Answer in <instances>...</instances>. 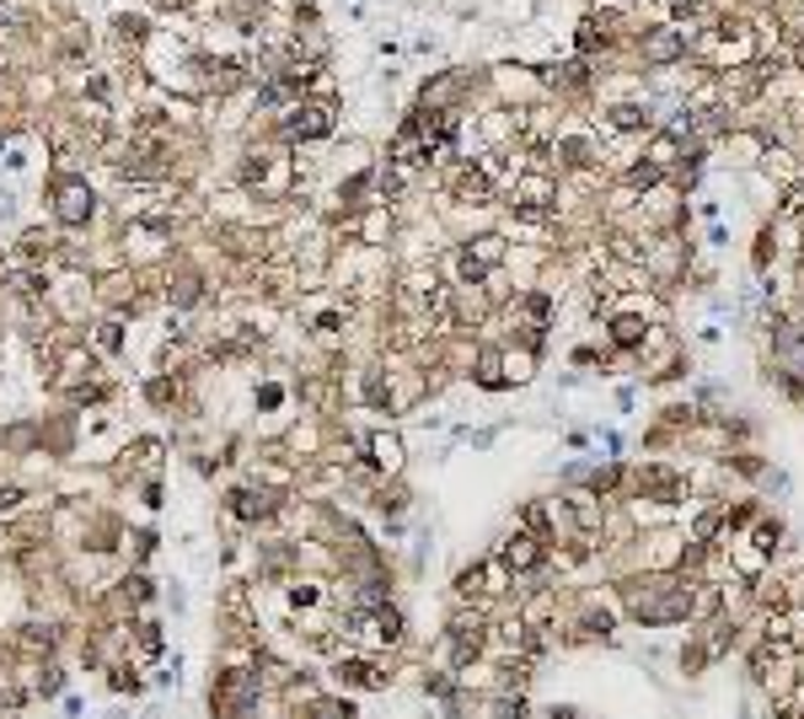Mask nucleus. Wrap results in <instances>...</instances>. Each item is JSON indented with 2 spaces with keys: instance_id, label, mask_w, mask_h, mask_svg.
Returning <instances> with one entry per match:
<instances>
[{
  "instance_id": "obj_15",
  "label": "nucleus",
  "mask_w": 804,
  "mask_h": 719,
  "mask_svg": "<svg viewBox=\"0 0 804 719\" xmlns=\"http://www.w3.org/2000/svg\"><path fill=\"white\" fill-rule=\"evenodd\" d=\"M0 483H5V467H0Z\"/></svg>"
},
{
  "instance_id": "obj_1",
  "label": "nucleus",
  "mask_w": 804,
  "mask_h": 719,
  "mask_svg": "<svg viewBox=\"0 0 804 719\" xmlns=\"http://www.w3.org/2000/svg\"><path fill=\"white\" fill-rule=\"evenodd\" d=\"M338 130V103L333 97H301L274 119V140L279 145H316Z\"/></svg>"
},
{
  "instance_id": "obj_4",
  "label": "nucleus",
  "mask_w": 804,
  "mask_h": 719,
  "mask_svg": "<svg viewBox=\"0 0 804 719\" xmlns=\"http://www.w3.org/2000/svg\"><path fill=\"white\" fill-rule=\"evenodd\" d=\"M151 33H156V27H151V16H129V11L113 16V38H119V49H124L129 60H140V55H145Z\"/></svg>"
},
{
  "instance_id": "obj_11",
  "label": "nucleus",
  "mask_w": 804,
  "mask_h": 719,
  "mask_svg": "<svg viewBox=\"0 0 804 719\" xmlns=\"http://www.w3.org/2000/svg\"><path fill=\"white\" fill-rule=\"evenodd\" d=\"M22 634H27V639H22V645H27V650H55V645H60V634H55V628H49V623H44V628H38V623H27V628H22Z\"/></svg>"
},
{
  "instance_id": "obj_13",
  "label": "nucleus",
  "mask_w": 804,
  "mask_h": 719,
  "mask_svg": "<svg viewBox=\"0 0 804 719\" xmlns=\"http://www.w3.org/2000/svg\"><path fill=\"white\" fill-rule=\"evenodd\" d=\"M108 687H113V693H140V676H134L129 666H113V671H108Z\"/></svg>"
},
{
  "instance_id": "obj_6",
  "label": "nucleus",
  "mask_w": 804,
  "mask_h": 719,
  "mask_svg": "<svg viewBox=\"0 0 804 719\" xmlns=\"http://www.w3.org/2000/svg\"><path fill=\"white\" fill-rule=\"evenodd\" d=\"M16 248H22V268H44L55 259V237H44V231H27Z\"/></svg>"
},
{
  "instance_id": "obj_2",
  "label": "nucleus",
  "mask_w": 804,
  "mask_h": 719,
  "mask_svg": "<svg viewBox=\"0 0 804 719\" xmlns=\"http://www.w3.org/2000/svg\"><path fill=\"white\" fill-rule=\"evenodd\" d=\"M49 215H55V226H64V231H86L97 220V189L75 167H60L49 178Z\"/></svg>"
},
{
  "instance_id": "obj_3",
  "label": "nucleus",
  "mask_w": 804,
  "mask_h": 719,
  "mask_svg": "<svg viewBox=\"0 0 804 719\" xmlns=\"http://www.w3.org/2000/svg\"><path fill=\"white\" fill-rule=\"evenodd\" d=\"M231 516H237V522H274V516H279V500H274L268 489H257V483H242V489L231 494Z\"/></svg>"
},
{
  "instance_id": "obj_5",
  "label": "nucleus",
  "mask_w": 804,
  "mask_h": 719,
  "mask_svg": "<svg viewBox=\"0 0 804 719\" xmlns=\"http://www.w3.org/2000/svg\"><path fill=\"white\" fill-rule=\"evenodd\" d=\"M360 215V242L365 248H381L386 237H392V215H386V204H365V209H355Z\"/></svg>"
},
{
  "instance_id": "obj_8",
  "label": "nucleus",
  "mask_w": 804,
  "mask_h": 719,
  "mask_svg": "<svg viewBox=\"0 0 804 719\" xmlns=\"http://www.w3.org/2000/svg\"><path fill=\"white\" fill-rule=\"evenodd\" d=\"M371 462L381 467V472H397V467H403V441H397V435H375Z\"/></svg>"
},
{
  "instance_id": "obj_7",
  "label": "nucleus",
  "mask_w": 804,
  "mask_h": 719,
  "mask_svg": "<svg viewBox=\"0 0 804 719\" xmlns=\"http://www.w3.org/2000/svg\"><path fill=\"white\" fill-rule=\"evenodd\" d=\"M92 349L97 355H119L124 349V323L119 317H103V323L92 327Z\"/></svg>"
},
{
  "instance_id": "obj_10",
  "label": "nucleus",
  "mask_w": 804,
  "mask_h": 719,
  "mask_svg": "<svg viewBox=\"0 0 804 719\" xmlns=\"http://www.w3.org/2000/svg\"><path fill=\"white\" fill-rule=\"evenodd\" d=\"M504 559H509L515 570H531V564H537V542H531V537H515V542L504 548Z\"/></svg>"
},
{
  "instance_id": "obj_14",
  "label": "nucleus",
  "mask_w": 804,
  "mask_h": 719,
  "mask_svg": "<svg viewBox=\"0 0 804 719\" xmlns=\"http://www.w3.org/2000/svg\"><path fill=\"white\" fill-rule=\"evenodd\" d=\"M316 601H322V590L311 586V580H296V586H290V607H316Z\"/></svg>"
},
{
  "instance_id": "obj_12",
  "label": "nucleus",
  "mask_w": 804,
  "mask_h": 719,
  "mask_svg": "<svg viewBox=\"0 0 804 719\" xmlns=\"http://www.w3.org/2000/svg\"><path fill=\"white\" fill-rule=\"evenodd\" d=\"M22 505H27V494H22V489H0V522H16V516H22Z\"/></svg>"
},
{
  "instance_id": "obj_9",
  "label": "nucleus",
  "mask_w": 804,
  "mask_h": 719,
  "mask_svg": "<svg viewBox=\"0 0 804 719\" xmlns=\"http://www.w3.org/2000/svg\"><path fill=\"white\" fill-rule=\"evenodd\" d=\"M515 199H520L526 209H548V199H553V183H548V178H520V183H515Z\"/></svg>"
}]
</instances>
